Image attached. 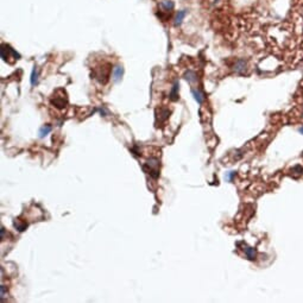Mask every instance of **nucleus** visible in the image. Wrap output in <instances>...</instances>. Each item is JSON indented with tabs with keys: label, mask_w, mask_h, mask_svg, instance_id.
Masks as SVG:
<instances>
[{
	"label": "nucleus",
	"mask_w": 303,
	"mask_h": 303,
	"mask_svg": "<svg viewBox=\"0 0 303 303\" xmlns=\"http://www.w3.org/2000/svg\"><path fill=\"white\" fill-rule=\"evenodd\" d=\"M51 131V126L50 125H45L43 127L39 129V138H44L45 135H48Z\"/></svg>",
	"instance_id": "9b49d317"
},
{
	"label": "nucleus",
	"mask_w": 303,
	"mask_h": 303,
	"mask_svg": "<svg viewBox=\"0 0 303 303\" xmlns=\"http://www.w3.org/2000/svg\"><path fill=\"white\" fill-rule=\"evenodd\" d=\"M301 133H303V129H301Z\"/></svg>",
	"instance_id": "dca6fc26"
},
{
	"label": "nucleus",
	"mask_w": 303,
	"mask_h": 303,
	"mask_svg": "<svg viewBox=\"0 0 303 303\" xmlns=\"http://www.w3.org/2000/svg\"><path fill=\"white\" fill-rule=\"evenodd\" d=\"M51 102H52V105H55L56 107H58V108H63V107H65V105H67V96H65V93L63 94V95H61V96H55L51 99Z\"/></svg>",
	"instance_id": "7ed1b4c3"
},
{
	"label": "nucleus",
	"mask_w": 303,
	"mask_h": 303,
	"mask_svg": "<svg viewBox=\"0 0 303 303\" xmlns=\"http://www.w3.org/2000/svg\"><path fill=\"white\" fill-rule=\"evenodd\" d=\"M1 291H0V298L3 300V298L5 297V285H1Z\"/></svg>",
	"instance_id": "4468645a"
},
{
	"label": "nucleus",
	"mask_w": 303,
	"mask_h": 303,
	"mask_svg": "<svg viewBox=\"0 0 303 303\" xmlns=\"http://www.w3.org/2000/svg\"><path fill=\"white\" fill-rule=\"evenodd\" d=\"M233 175H234V173H233V171H229V173H227V175H226V179H227V181H231V179H232V177H233Z\"/></svg>",
	"instance_id": "2eb2a0df"
},
{
	"label": "nucleus",
	"mask_w": 303,
	"mask_h": 303,
	"mask_svg": "<svg viewBox=\"0 0 303 303\" xmlns=\"http://www.w3.org/2000/svg\"><path fill=\"white\" fill-rule=\"evenodd\" d=\"M191 94H193V96H194V99L197 101L199 103H202L203 102V100H205V96H203V94L200 92V91H197V89H191Z\"/></svg>",
	"instance_id": "9d476101"
},
{
	"label": "nucleus",
	"mask_w": 303,
	"mask_h": 303,
	"mask_svg": "<svg viewBox=\"0 0 303 303\" xmlns=\"http://www.w3.org/2000/svg\"><path fill=\"white\" fill-rule=\"evenodd\" d=\"M187 16V11L185 10H182V11H179V13L176 14V17H175V22H174V25L175 26H179L181 24H182V22H183L184 17Z\"/></svg>",
	"instance_id": "39448f33"
},
{
	"label": "nucleus",
	"mask_w": 303,
	"mask_h": 303,
	"mask_svg": "<svg viewBox=\"0 0 303 303\" xmlns=\"http://www.w3.org/2000/svg\"><path fill=\"white\" fill-rule=\"evenodd\" d=\"M0 54H1V58H3V61L8 62V63H11L10 58H13L14 61L20 58V55L18 54L14 49H12L10 45H7V44H3V45H1Z\"/></svg>",
	"instance_id": "f257e3e1"
},
{
	"label": "nucleus",
	"mask_w": 303,
	"mask_h": 303,
	"mask_svg": "<svg viewBox=\"0 0 303 303\" xmlns=\"http://www.w3.org/2000/svg\"><path fill=\"white\" fill-rule=\"evenodd\" d=\"M245 62L244 61H238L237 62V64H235V67H234V70L237 71V73H243L244 70H245Z\"/></svg>",
	"instance_id": "f8f14e48"
},
{
	"label": "nucleus",
	"mask_w": 303,
	"mask_h": 303,
	"mask_svg": "<svg viewBox=\"0 0 303 303\" xmlns=\"http://www.w3.org/2000/svg\"><path fill=\"white\" fill-rule=\"evenodd\" d=\"M124 75V68L121 65H115L113 69V80L114 82H119Z\"/></svg>",
	"instance_id": "20e7f679"
},
{
	"label": "nucleus",
	"mask_w": 303,
	"mask_h": 303,
	"mask_svg": "<svg viewBox=\"0 0 303 303\" xmlns=\"http://www.w3.org/2000/svg\"><path fill=\"white\" fill-rule=\"evenodd\" d=\"M161 7L163 10H165V11H171L175 7V4H174L173 0H164V1L161 3Z\"/></svg>",
	"instance_id": "6e6552de"
},
{
	"label": "nucleus",
	"mask_w": 303,
	"mask_h": 303,
	"mask_svg": "<svg viewBox=\"0 0 303 303\" xmlns=\"http://www.w3.org/2000/svg\"><path fill=\"white\" fill-rule=\"evenodd\" d=\"M159 162L157 158H150V161H147L145 165H143V170L147 173L152 179H157L159 175Z\"/></svg>",
	"instance_id": "f03ea898"
},
{
	"label": "nucleus",
	"mask_w": 303,
	"mask_h": 303,
	"mask_svg": "<svg viewBox=\"0 0 303 303\" xmlns=\"http://www.w3.org/2000/svg\"><path fill=\"white\" fill-rule=\"evenodd\" d=\"M38 76H39L38 69L36 68V67H33L32 71H31V77H30L31 86H37V85H38Z\"/></svg>",
	"instance_id": "423d86ee"
},
{
	"label": "nucleus",
	"mask_w": 303,
	"mask_h": 303,
	"mask_svg": "<svg viewBox=\"0 0 303 303\" xmlns=\"http://www.w3.org/2000/svg\"><path fill=\"white\" fill-rule=\"evenodd\" d=\"M179 86V81H175V83H174V86H173V89H171V92H170V99H171V100H174V101L179 99V94H177Z\"/></svg>",
	"instance_id": "1a4fd4ad"
},
{
	"label": "nucleus",
	"mask_w": 303,
	"mask_h": 303,
	"mask_svg": "<svg viewBox=\"0 0 303 303\" xmlns=\"http://www.w3.org/2000/svg\"><path fill=\"white\" fill-rule=\"evenodd\" d=\"M184 77H185V80L189 82V83H195V82L197 81V76L195 74V71L188 70L184 74Z\"/></svg>",
	"instance_id": "0eeeda50"
},
{
	"label": "nucleus",
	"mask_w": 303,
	"mask_h": 303,
	"mask_svg": "<svg viewBox=\"0 0 303 303\" xmlns=\"http://www.w3.org/2000/svg\"><path fill=\"white\" fill-rule=\"evenodd\" d=\"M245 252H246V256H247L249 259H253L256 257V251L253 249H251V247H246Z\"/></svg>",
	"instance_id": "ddd939ff"
}]
</instances>
